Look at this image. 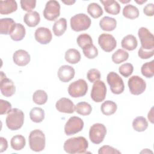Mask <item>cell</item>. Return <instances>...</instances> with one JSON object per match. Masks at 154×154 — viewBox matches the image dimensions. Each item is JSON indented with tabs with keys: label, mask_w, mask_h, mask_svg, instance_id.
<instances>
[{
	"label": "cell",
	"mask_w": 154,
	"mask_h": 154,
	"mask_svg": "<svg viewBox=\"0 0 154 154\" xmlns=\"http://www.w3.org/2000/svg\"><path fill=\"white\" fill-rule=\"evenodd\" d=\"M88 147V143L84 137H72L67 140L64 143V150L71 154L84 153Z\"/></svg>",
	"instance_id": "cell-1"
},
{
	"label": "cell",
	"mask_w": 154,
	"mask_h": 154,
	"mask_svg": "<svg viewBox=\"0 0 154 154\" xmlns=\"http://www.w3.org/2000/svg\"><path fill=\"white\" fill-rule=\"evenodd\" d=\"M5 122L8 128L11 131L19 129L24 122V114L18 108H13L7 113Z\"/></svg>",
	"instance_id": "cell-2"
},
{
	"label": "cell",
	"mask_w": 154,
	"mask_h": 154,
	"mask_svg": "<svg viewBox=\"0 0 154 154\" xmlns=\"http://www.w3.org/2000/svg\"><path fill=\"white\" fill-rule=\"evenodd\" d=\"M30 149L38 152L44 150L46 144V138L44 133L40 129L32 131L28 137Z\"/></svg>",
	"instance_id": "cell-3"
},
{
	"label": "cell",
	"mask_w": 154,
	"mask_h": 154,
	"mask_svg": "<svg viewBox=\"0 0 154 154\" xmlns=\"http://www.w3.org/2000/svg\"><path fill=\"white\" fill-rule=\"evenodd\" d=\"M91 23L90 18L84 13L77 14L70 19V27L72 30L76 32L87 29Z\"/></svg>",
	"instance_id": "cell-4"
},
{
	"label": "cell",
	"mask_w": 154,
	"mask_h": 154,
	"mask_svg": "<svg viewBox=\"0 0 154 154\" xmlns=\"http://www.w3.org/2000/svg\"><path fill=\"white\" fill-rule=\"evenodd\" d=\"M106 134V128L103 124L94 123L89 131V138L90 141L96 144L101 143Z\"/></svg>",
	"instance_id": "cell-5"
},
{
	"label": "cell",
	"mask_w": 154,
	"mask_h": 154,
	"mask_svg": "<svg viewBox=\"0 0 154 154\" xmlns=\"http://www.w3.org/2000/svg\"><path fill=\"white\" fill-rule=\"evenodd\" d=\"M107 82L110 87L111 91L115 94H120L125 89V85L122 78L116 72H109L106 78Z\"/></svg>",
	"instance_id": "cell-6"
},
{
	"label": "cell",
	"mask_w": 154,
	"mask_h": 154,
	"mask_svg": "<svg viewBox=\"0 0 154 154\" xmlns=\"http://www.w3.org/2000/svg\"><path fill=\"white\" fill-rule=\"evenodd\" d=\"M88 91L87 82L79 79L72 82L68 87V93L72 97H80L85 96Z\"/></svg>",
	"instance_id": "cell-7"
},
{
	"label": "cell",
	"mask_w": 154,
	"mask_h": 154,
	"mask_svg": "<svg viewBox=\"0 0 154 154\" xmlns=\"http://www.w3.org/2000/svg\"><path fill=\"white\" fill-rule=\"evenodd\" d=\"M44 17L49 21L57 19L60 14V5L55 0H51L46 2L43 10Z\"/></svg>",
	"instance_id": "cell-8"
},
{
	"label": "cell",
	"mask_w": 154,
	"mask_h": 154,
	"mask_svg": "<svg viewBox=\"0 0 154 154\" xmlns=\"http://www.w3.org/2000/svg\"><path fill=\"white\" fill-rule=\"evenodd\" d=\"M141 48L145 50L154 49V37L153 34L145 27H141L138 31Z\"/></svg>",
	"instance_id": "cell-9"
},
{
	"label": "cell",
	"mask_w": 154,
	"mask_h": 154,
	"mask_svg": "<svg viewBox=\"0 0 154 154\" xmlns=\"http://www.w3.org/2000/svg\"><path fill=\"white\" fill-rule=\"evenodd\" d=\"M84 125V122L80 117L76 116L71 117L64 126V132L67 135H74L81 131Z\"/></svg>",
	"instance_id": "cell-10"
},
{
	"label": "cell",
	"mask_w": 154,
	"mask_h": 154,
	"mask_svg": "<svg viewBox=\"0 0 154 154\" xmlns=\"http://www.w3.org/2000/svg\"><path fill=\"white\" fill-rule=\"evenodd\" d=\"M129 91L134 95L142 94L146 88V83L141 77L134 75L128 79V82Z\"/></svg>",
	"instance_id": "cell-11"
},
{
	"label": "cell",
	"mask_w": 154,
	"mask_h": 154,
	"mask_svg": "<svg viewBox=\"0 0 154 154\" xmlns=\"http://www.w3.org/2000/svg\"><path fill=\"white\" fill-rule=\"evenodd\" d=\"M106 87L102 81L98 80L94 82L90 93L91 99L95 102L103 101L106 96Z\"/></svg>",
	"instance_id": "cell-12"
},
{
	"label": "cell",
	"mask_w": 154,
	"mask_h": 154,
	"mask_svg": "<svg viewBox=\"0 0 154 154\" xmlns=\"http://www.w3.org/2000/svg\"><path fill=\"white\" fill-rule=\"evenodd\" d=\"M98 43L101 49L106 52L112 51L117 46V42L113 35L103 33L98 38Z\"/></svg>",
	"instance_id": "cell-13"
},
{
	"label": "cell",
	"mask_w": 154,
	"mask_h": 154,
	"mask_svg": "<svg viewBox=\"0 0 154 154\" xmlns=\"http://www.w3.org/2000/svg\"><path fill=\"white\" fill-rule=\"evenodd\" d=\"M34 37L36 41L42 45L49 43L52 38L51 31L46 27L38 28L35 31Z\"/></svg>",
	"instance_id": "cell-14"
},
{
	"label": "cell",
	"mask_w": 154,
	"mask_h": 154,
	"mask_svg": "<svg viewBox=\"0 0 154 154\" xmlns=\"http://www.w3.org/2000/svg\"><path fill=\"white\" fill-rule=\"evenodd\" d=\"M56 109L61 112L72 114L75 110V105L69 99L62 97L55 104Z\"/></svg>",
	"instance_id": "cell-15"
},
{
	"label": "cell",
	"mask_w": 154,
	"mask_h": 154,
	"mask_svg": "<svg viewBox=\"0 0 154 154\" xmlns=\"http://www.w3.org/2000/svg\"><path fill=\"white\" fill-rule=\"evenodd\" d=\"M75 71L73 67L69 65L61 66L57 72L59 79L63 82H67L72 80L75 76Z\"/></svg>",
	"instance_id": "cell-16"
},
{
	"label": "cell",
	"mask_w": 154,
	"mask_h": 154,
	"mask_svg": "<svg viewBox=\"0 0 154 154\" xmlns=\"http://www.w3.org/2000/svg\"><path fill=\"white\" fill-rule=\"evenodd\" d=\"M0 88L1 93L5 97H11L16 91V87L13 81L7 77L1 79Z\"/></svg>",
	"instance_id": "cell-17"
},
{
	"label": "cell",
	"mask_w": 154,
	"mask_h": 154,
	"mask_svg": "<svg viewBox=\"0 0 154 154\" xmlns=\"http://www.w3.org/2000/svg\"><path fill=\"white\" fill-rule=\"evenodd\" d=\"M30 55L25 50L19 49L14 52L13 55L14 63L19 66H25L30 61Z\"/></svg>",
	"instance_id": "cell-18"
},
{
	"label": "cell",
	"mask_w": 154,
	"mask_h": 154,
	"mask_svg": "<svg viewBox=\"0 0 154 154\" xmlns=\"http://www.w3.org/2000/svg\"><path fill=\"white\" fill-rule=\"evenodd\" d=\"M16 23L10 17L2 18L0 20V33L1 34H11L13 31Z\"/></svg>",
	"instance_id": "cell-19"
},
{
	"label": "cell",
	"mask_w": 154,
	"mask_h": 154,
	"mask_svg": "<svg viewBox=\"0 0 154 154\" xmlns=\"http://www.w3.org/2000/svg\"><path fill=\"white\" fill-rule=\"evenodd\" d=\"M17 4L16 1L6 0L0 1V13L2 15L8 14L16 11Z\"/></svg>",
	"instance_id": "cell-20"
},
{
	"label": "cell",
	"mask_w": 154,
	"mask_h": 154,
	"mask_svg": "<svg viewBox=\"0 0 154 154\" xmlns=\"http://www.w3.org/2000/svg\"><path fill=\"white\" fill-rule=\"evenodd\" d=\"M100 2L103 4L105 10L107 13L117 15L120 13V5L117 1L114 0H106L100 1Z\"/></svg>",
	"instance_id": "cell-21"
},
{
	"label": "cell",
	"mask_w": 154,
	"mask_h": 154,
	"mask_svg": "<svg viewBox=\"0 0 154 154\" xmlns=\"http://www.w3.org/2000/svg\"><path fill=\"white\" fill-rule=\"evenodd\" d=\"M23 21L27 26L29 27H35L40 21V14L35 11L27 12L24 16Z\"/></svg>",
	"instance_id": "cell-22"
},
{
	"label": "cell",
	"mask_w": 154,
	"mask_h": 154,
	"mask_svg": "<svg viewBox=\"0 0 154 154\" xmlns=\"http://www.w3.org/2000/svg\"><path fill=\"white\" fill-rule=\"evenodd\" d=\"M99 26L103 31H111L116 28L117 21L113 17L105 16L100 19L99 22Z\"/></svg>",
	"instance_id": "cell-23"
},
{
	"label": "cell",
	"mask_w": 154,
	"mask_h": 154,
	"mask_svg": "<svg viewBox=\"0 0 154 154\" xmlns=\"http://www.w3.org/2000/svg\"><path fill=\"white\" fill-rule=\"evenodd\" d=\"M138 45V41L136 37L131 34L124 37L121 42V46L128 51H133L136 49Z\"/></svg>",
	"instance_id": "cell-24"
},
{
	"label": "cell",
	"mask_w": 154,
	"mask_h": 154,
	"mask_svg": "<svg viewBox=\"0 0 154 154\" xmlns=\"http://www.w3.org/2000/svg\"><path fill=\"white\" fill-rule=\"evenodd\" d=\"M67 29V21L65 18H60L57 20L52 27L54 34L56 36L62 35Z\"/></svg>",
	"instance_id": "cell-25"
},
{
	"label": "cell",
	"mask_w": 154,
	"mask_h": 154,
	"mask_svg": "<svg viewBox=\"0 0 154 154\" xmlns=\"http://www.w3.org/2000/svg\"><path fill=\"white\" fill-rule=\"evenodd\" d=\"M64 58L67 63L76 64L81 60L80 52L75 49H69L65 52Z\"/></svg>",
	"instance_id": "cell-26"
},
{
	"label": "cell",
	"mask_w": 154,
	"mask_h": 154,
	"mask_svg": "<svg viewBox=\"0 0 154 154\" xmlns=\"http://www.w3.org/2000/svg\"><path fill=\"white\" fill-rule=\"evenodd\" d=\"M25 34L26 31L24 26L21 23H16L13 31L10 34V37L14 41H20L24 38Z\"/></svg>",
	"instance_id": "cell-27"
},
{
	"label": "cell",
	"mask_w": 154,
	"mask_h": 154,
	"mask_svg": "<svg viewBox=\"0 0 154 154\" xmlns=\"http://www.w3.org/2000/svg\"><path fill=\"white\" fill-rule=\"evenodd\" d=\"M117 109V104L111 100H106L101 105L102 112L106 116H110L116 112Z\"/></svg>",
	"instance_id": "cell-28"
},
{
	"label": "cell",
	"mask_w": 154,
	"mask_h": 154,
	"mask_svg": "<svg viewBox=\"0 0 154 154\" xmlns=\"http://www.w3.org/2000/svg\"><path fill=\"white\" fill-rule=\"evenodd\" d=\"M132 127L137 132H143L148 127V122L145 117L143 116L137 117L132 122Z\"/></svg>",
	"instance_id": "cell-29"
},
{
	"label": "cell",
	"mask_w": 154,
	"mask_h": 154,
	"mask_svg": "<svg viewBox=\"0 0 154 154\" xmlns=\"http://www.w3.org/2000/svg\"><path fill=\"white\" fill-rule=\"evenodd\" d=\"M45 114L44 110L39 107H34L31 109L29 112L31 120L35 123H40L45 119Z\"/></svg>",
	"instance_id": "cell-30"
},
{
	"label": "cell",
	"mask_w": 154,
	"mask_h": 154,
	"mask_svg": "<svg viewBox=\"0 0 154 154\" xmlns=\"http://www.w3.org/2000/svg\"><path fill=\"white\" fill-rule=\"evenodd\" d=\"M10 144L13 149L15 150H20L25 147L26 140L23 135H16L11 138Z\"/></svg>",
	"instance_id": "cell-31"
},
{
	"label": "cell",
	"mask_w": 154,
	"mask_h": 154,
	"mask_svg": "<svg viewBox=\"0 0 154 154\" xmlns=\"http://www.w3.org/2000/svg\"><path fill=\"white\" fill-rule=\"evenodd\" d=\"M123 15L125 17L130 19H135L139 16V10L134 5L128 4L123 9Z\"/></svg>",
	"instance_id": "cell-32"
},
{
	"label": "cell",
	"mask_w": 154,
	"mask_h": 154,
	"mask_svg": "<svg viewBox=\"0 0 154 154\" xmlns=\"http://www.w3.org/2000/svg\"><path fill=\"white\" fill-rule=\"evenodd\" d=\"M88 13L94 19L100 17L103 13L102 7L97 3H90L87 7Z\"/></svg>",
	"instance_id": "cell-33"
},
{
	"label": "cell",
	"mask_w": 154,
	"mask_h": 154,
	"mask_svg": "<svg viewBox=\"0 0 154 154\" xmlns=\"http://www.w3.org/2000/svg\"><path fill=\"white\" fill-rule=\"evenodd\" d=\"M129 54L122 49H119L112 55V60L116 64H120L128 59Z\"/></svg>",
	"instance_id": "cell-34"
},
{
	"label": "cell",
	"mask_w": 154,
	"mask_h": 154,
	"mask_svg": "<svg viewBox=\"0 0 154 154\" xmlns=\"http://www.w3.org/2000/svg\"><path fill=\"white\" fill-rule=\"evenodd\" d=\"M76 112L82 116H88L90 114L92 111L91 105L86 102H81L75 105Z\"/></svg>",
	"instance_id": "cell-35"
},
{
	"label": "cell",
	"mask_w": 154,
	"mask_h": 154,
	"mask_svg": "<svg viewBox=\"0 0 154 154\" xmlns=\"http://www.w3.org/2000/svg\"><path fill=\"white\" fill-rule=\"evenodd\" d=\"M142 75L147 78H151L154 75V61L147 62L143 64L141 68Z\"/></svg>",
	"instance_id": "cell-36"
},
{
	"label": "cell",
	"mask_w": 154,
	"mask_h": 154,
	"mask_svg": "<svg viewBox=\"0 0 154 154\" xmlns=\"http://www.w3.org/2000/svg\"><path fill=\"white\" fill-rule=\"evenodd\" d=\"M32 100L37 105H43L48 100V94L44 90H37L32 95Z\"/></svg>",
	"instance_id": "cell-37"
},
{
	"label": "cell",
	"mask_w": 154,
	"mask_h": 154,
	"mask_svg": "<svg viewBox=\"0 0 154 154\" xmlns=\"http://www.w3.org/2000/svg\"><path fill=\"white\" fill-rule=\"evenodd\" d=\"M84 55L88 59H93L98 55V50L93 44H90L82 48Z\"/></svg>",
	"instance_id": "cell-38"
},
{
	"label": "cell",
	"mask_w": 154,
	"mask_h": 154,
	"mask_svg": "<svg viewBox=\"0 0 154 154\" xmlns=\"http://www.w3.org/2000/svg\"><path fill=\"white\" fill-rule=\"evenodd\" d=\"M76 42L78 46L81 48H84L88 45L93 44V40L91 36L86 33L80 34L78 37Z\"/></svg>",
	"instance_id": "cell-39"
},
{
	"label": "cell",
	"mask_w": 154,
	"mask_h": 154,
	"mask_svg": "<svg viewBox=\"0 0 154 154\" xmlns=\"http://www.w3.org/2000/svg\"><path fill=\"white\" fill-rule=\"evenodd\" d=\"M133 70V65L129 63H126L122 64L119 69V73L125 78L129 76L132 73Z\"/></svg>",
	"instance_id": "cell-40"
},
{
	"label": "cell",
	"mask_w": 154,
	"mask_h": 154,
	"mask_svg": "<svg viewBox=\"0 0 154 154\" xmlns=\"http://www.w3.org/2000/svg\"><path fill=\"white\" fill-rule=\"evenodd\" d=\"M101 76L100 72L96 69H90L87 74V77L88 81L91 82H94L100 79Z\"/></svg>",
	"instance_id": "cell-41"
},
{
	"label": "cell",
	"mask_w": 154,
	"mask_h": 154,
	"mask_svg": "<svg viewBox=\"0 0 154 154\" xmlns=\"http://www.w3.org/2000/svg\"><path fill=\"white\" fill-rule=\"evenodd\" d=\"M20 6L21 8L27 12L32 11L35 7L36 5V1L34 0H21L20 2Z\"/></svg>",
	"instance_id": "cell-42"
},
{
	"label": "cell",
	"mask_w": 154,
	"mask_h": 154,
	"mask_svg": "<svg viewBox=\"0 0 154 154\" xmlns=\"http://www.w3.org/2000/svg\"><path fill=\"white\" fill-rule=\"evenodd\" d=\"M99 154H120L121 152L118 150L117 149L108 146V145H105L102 146L99 148L98 150Z\"/></svg>",
	"instance_id": "cell-43"
},
{
	"label": "cell",
	"mask_w": 154,
	"mask_h": 154,
	"mask_svg": "<svg viewBox=\"0 0 154 154\" xmlns=\"http://www.w3.org/2000/svg\"><path fill=\"white\" fill-rule=\"evenodd\" d=\"M138 55L141 59H148L151 58L154 55V49L145 50L141 47L138 50Z\"/></svg>",
	"instance_id": "cell-44"
},
{
	"label": "cell",
	"mask_w": 154,
	"mask_h": 154,
	"mask_svg": "<svg viewBox=\"0 0 154 154\" xmlns=\"http://www.w3.org/2000/svg\"><path fill=\"white\" fill-rule=\"evenodd\" d=\"M11 108V104L9 102L3 99L0 100V114L1 115L8 113L10 111Z\"/></svg>",
	"instance_id": "cell-45"
},
{
	"label": "cell",
	"mask_w": 154,
	"mask_h": 154,
	"mask_svg": "<svg viewBox=\"0 0 154 154\" xmlns=\"http://www.w3.org/2000/svg\"><path fill=\"white\" fill-rule=\"evenodd\" d=\"M144 14L147 16H153L154 14V5L152 3L147 4L143 8Z\"/></svg>",
	"instance_id": "cell-46"
},
{
	"label": "cell",
	"mask_w": 154,
	"mask_h": 154,
	"mask_svg": "<svg viewBox=\"0 0 154 154\" xmlns=\"http://www.w3.org/2000/svg\"><path fill=\"white\" fill-rule=\"evenodd\" d=\"M8 147V142L7 140L1 137L0 138V152L2 153L7 150Z\"/></svg>",
	"instance_id": "cell-47"
},
{
	"label": "cell",
	"mask_w": 154,
	"mask_h": 154,
	"mask_svg": "<svg viewBox=\"0 0 154 154\" xmlns=\"http://www.w3.org/2000/svg\"><path fill=\"white\" fill-rule=\"evenodd\" d=\"M147 118L152 123H153L154 122V117H153V107H152L150 111L148 112Z\"/></svg>",
	"instance_id": "cell-48"
},
{
	"label": "cell",
	"mask_w": 154,
	"mask_h": 154,
	"mask_svg": "<svg viewBox=\"0 0 154 154\" xmlns=\"http://www.w3.org/2000/svg\"><path fill=\"white\" fill-rule=\"evenodd\" d=\"M62 2L66 4V5H72L75 2V1H72V0H69V1H62Z\"/></svg>",
	"instance_id": "cell-49"
},
{
	"label": "cell",
	"mask_w": 154,
	"mask_h": 154,
	"mask_svg": "<svg viewBox=\"0 0 154 154\" xmlns=\"http://www.w3.org/2000/svg\"><path fill=\"white\" fill-rule=\"evenodd\" d=\"M146 1H147V0H143V1H135V2H136L137 4H140V5H141V4H142L144 3V2H146Z\"/></svg>",
	"instance_id": "cell-50"
},
{
	"label": "cell",
	"mask_w": 154,
	"mask_h": 154,
	"mask_svg": "<svg viewBox=\"0 0 154 154\" xmlns=\"http://www.w3.org/2000/svg\"><path fill=\"white\" fill-rule=\"evenodd\" d=\"M120 1L121 2H122V3H128V2H130L131 1V0H129V1H122V0H120Z\"/></svg>",
	"instance_id": "cell-51"
}]
</instances>
